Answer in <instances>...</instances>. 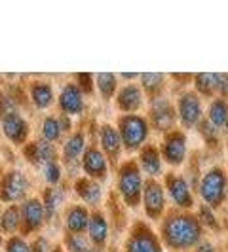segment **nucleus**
I'll list each match as a JSON object with an SVG mask.
<instances>
[{
    "instance_id": "obj_1",
    "label": "nucleus",
    "mask_w": 228,
    "mask_h": 252,
    "mask_svg": "<svg viewBox=\"0 0 228 252\" xmlns=\"http://www.w3.org/2000/svg\"><path fill=\"white\" fill-rule=\"evenodd\" d=\"M165 239L173 247H190L200 239V226L198 222L187 215L171 216L165 224Z\"/></svg>"
},
{
    "instance_id": "obj_2",
    "label": "nucleus",
    "mask_w": 228,
    "mask_h": 252,
    "mask_svg": "<svg viewBox=\"0 0 228 252\" xmlns=\"http://www.w3.org/2000/svg\"><path fill=\"white\" fill-rule=\"evenodd\" d=\"M227 186L228 180L225 171L219 167L211 169L209 173H205V177L202 178V184H200V193H202L203 201L209 203L211 207H219L225 201Z\"/></svg>"
},
{
    "instance_id": "obj_3",
    "label": "nucleus",
    "mask_w": 228,
    "mask_h": 252,
    "mask_svg": "<svg viewBox=\"0 0 228 252\" xmlns=\"http://www.w3.org/2000/svg\"><path fill=\"white\" fill-rule=\"evenodd\" d=\"M122 137L126 140L129 148L139 146L141 142L147 137V124L143 118L131 116V118H124L122 120Z\"/></svg>"
},
{
    "instance_id": "obj_4",
    "label": "nucleus",
    "mask_w": 228,
    "mask_h": 252,
    "mask_svg": "<svg viewBox=\"0 0 228 252\" xmlns=\"http://www.w3.org/2000/svg\"><path fill=\"white\" fill-rule=\"evenodd\" d=\"M120 189H122L124 197H126L131 205L137 203L139 193H141V177H139V171H137L133 165H127L126 169L122 171V177H120Z\"/></svg>"
},
{
    "instance_id": "obj_5",
    "label": "nucleus",
    "mask_w": 228,
    "mask_h": 252,
    "mask_svg": "<svg viewBox=\"0 0 228 252\" xmlns=\"http://www.w3.org/2000/svg\"><path fill=\"white\" fill-rule=\"evenodd\" d=\"M179 116L187 127H194L202 116V106L194 93H185L179 101Z\"/></svg>"
},
{
    "instance_id": "obj_6",
    "label": "nucleus",
    "mask_w": 228,
    "mask_h": 252,
    "mask_svg": "<svg viewBox=\"0 0 228 252\" xmlns=\"http://www.w3.org/2000/svg\"><path fill=\"white\" fill-rule=\"evenodd\" d=\"M185 152H187V140L183 133H173L165 139L164 144V156L171 165H179L185 159Z\"/></svg>"
},
{
    "instance_id": "obj_7",
    "label": "nucleus",
    "mask_w": 228,
    "mask_h": 252,
    "mask_svg": "<svg viewBox=\"0 0 228 252\" xmlns=\"http://www.w3.org/2000/svg\"><path fill=\"white\" fill-rule=\"evenodd\" d=\"M145 207H147V213L152 218H156L164 209V189L154 180H151L145 186Z\"/></svg>"
},
{
    "instance_id": "obj_8",
    "label": "nucleus",
    "mask_w": 228,
    "mask_h": 252,
    "mask_svg": "<svg viewBox=\"0 0 228 252\" xmlns=\"http://www.w3.org/2000/svg\"><path fill=\"white\" fill-rule=\"evenodd\" d=\"M167 188H169V193L173 197V201L177 203L179 207H192V197H190V189L187 186V182L181 177H169L167 178Z\"/></svg>"
},
{
    "instance_id": "obj_9",
    "label": "nucleus",
    "mask_w": 228,
    "mask_h": 252,
    "mask_svg": "<svg viewBox=\"0 0 228 252\" xmlns=\"http://www.w3.org/2000/svg\"><path fill=\"white\" fill-rule=\"evenodd\" d=\"M152 118H154V124L158 129H169V127L173 126V120H175V114H173V108H171V104L165 101H160L154 104V108H152Z\"/></svg>"
},
{
    "instance_id": "obj_10",
    "label": "nucleus",
    "mask_w": 228,
    "mask_h": 252,
    "mask_svg": "<svg viewBox=\"0 0 228 252\" xmlns=\"http://www.w3.org/2000/svg\"><path fill=\"white\" fill-rule=\"evenodd\" d=\"M129 252H162L158 243L149 233H139L129 241Z\"/></svg>"
},
{
    "instance_id": "obj_11",
    "label": "nucleus",
    "mask_w": 228,
    "mask_h": 252,
    "mask_svg": "<svg viewBox=\"0 0 228 252\" xmlns=\"http://www.w3.org/2000/svg\"><path fill=\"white\" fill-rule=\"evenodd\" d=\"M25 191V178L19 173H12L4 184V199H17Z\"/></svg>"
},
{
    "instance_id": "obj_12",
    "label": "nucleus",
    "mask_w": 228,
    "mask_h": 252,
    "mask_svg": "<svg viewBox=\"0 0 228 252\" xmlns=\"http://www.w3.org/2000/svg\"><path fill=\"white\" fill-rule=\"evenodd\" d=\"M228 120V102L225 99H217L211 108H209V122L219 129V127H225Z\"/></svg>"
},
{
    "instance_id": "obj_13",
    "label": "nucleus",
    "mask_w": 228,
    "mask_h": 252,
    "mask_svg": "<svg viewBox=\"0 0 228 252\" xmlns=\"http://www.w3.org/2000/svg\"><path fill=\"white\" fill-rule=\"evenodd\" d=\"M4 131H6V135H8L10 139L21 140L23 135H25V124H23V120L17 118V116H8V118L4 120Z\"/></svg>"
},
{
    "instance_id": "obj_14",
    "label": "nucleus",
    "mask_w": 228,
    "mask_h": 252,
    "mask_svg": "<svg viewBox=\"0 0 228 252\" xmlns=\"http://www.w3.org/2000/svg\"><path fill=\"white\" fill-rule=\"evenodd\" d=\"M141 161H143V169L149 173V175H158L160 173V156L154 148H147V150L141 154Z\"/></svg>"
},
{
    "instance_id": "obj_15",
    "label": "nucleus",
    "mask_w": 228,
    "mask_h": 252,
    "mask_svg": "<svg viewBox=\"0 0 228 252\" xmlns=\"http://www.w3.org/2000/svg\"><path fill=\"white\" fill-rule=\"evenodd\" d=\"M120 106L126 110H135L141 106V91L137 88H126L120 93Z\"/></svg>"
},
{
    "instance_id": "obj_16",
    "label": "nucleus",
    "mask_w": 228,
    "mask_h": 252,
    "mask_svg": "<svg viewBox=\"0 0 228 252\" xmlns=\"http://www.w3.org/2000/svg\"><path fill=\"white\" fill-rule=\"evenodd\" d=\"M23 218L31 227H37L42 220V207L38 201H27L23 207Z\"/></svg>"
},
{
    "instance_id": "obj_17",
    "label": "nucleus",
    "mask_w": 228,
    "mask_h": 252,
    "mask_svg": "<svg viewBox=\"0 0 228 252\" xmlns=\"http://www.w3.org/2000/svg\"><path fill=\"white\" fill-rule=\"evenodd\" d=\"M84 163H86V169H88L91 175H103L105 173V159H103L101 152L97 150L88 152Z\"/></svg>"
},
{
    "instance_id": "obj_18",
    "label": "nucleus",
    "mask_w": 228,
    "mask_h": 252,
    "mask_svg": "<svg viewBox=\"0 0 228 252\" xmlns=\"http://www.w3.org/2000/svg\"><path fill=\"white\" fill-rule=\"evenodd\" d=\"M61 104L69 112H78L80 110V93L75 88H65L61 95Z\"/></svg>"
},
{
    "instance_id": "obj_19",
    "label": "nucleus",
    "mask_w": 228,
    "mask_h": 252,
    "mask_svg": "<svg viewBox=\"0 0 228 252\" xmlns=\"http://www.w3.org/2000/svg\"><path fill=\"white\" fill-rule=\"evenodd\" d=\"M103 146L113 156H116L118 150H120V137H118V133L114 131L113 127H105L103 129Z\"/></svg>"
},
{
    "instance_id": "obj_20",
    "label": "nucleus",
    "mask_w": 228,
    "mask_h": 252,
    "mask_svg": "<svg viewBox=\"0 0 228 252\" xmlns=\"http://www.w3.org/2000/svg\"><path fill=\"white\" fill-rule=\"evenodd\" d=\"M89 231H91V237L93 241L101 243L105 237H107V224L99 215H95L91 218V224H89Z\"/></svg>"
},
{
    "instance_id": "obj_21",
    "label": "nucleus",
    "mask_w": 228,
    "mask_h": 252,
    "mask_svg": "<svg viewBox=\"0 0 228 252\" xmlns=\"http://www.w3.org/2000/svg\"><path fill=\"white\" fill-rule=\"evenodd\" d=\"M86 220H88V216H86L84 209H73V213L67 218V224H69L71 229L80 231V229H84V226H86Z\"/></svg>"
},
{
    "instance_id": "obj_22",
    "label": "nucleus",
    "mask_w": 228,
    "mask_h": 252,
    "mask_svg": "<svg viewBox=\"0 0 228 252\" xmlns=\"http://www.w3.org/2000/svg\"><path fill=\"white\" fill-rule=\"evenodd\" d=\"M84 148V139L80 137V135H76L73 139H69V142L65 144V156H67V159H73L76 158L80 152Z\"/></svg>"
},
{
    "instance_id": "obj_23",
    "label": "nucleus",
    "mask_w": 228,
    "mask_h": 252,
    "mask_svg": "<svg viewBox=\"0 0 228 252\" xmlns=\"http://www.w3.org/2000/svg\"><path fill=\"white\" fill-rule=\"evenodd\" d=\"M33 97H35V102H37L40 108L48 106L51 101V91L48 86H37L35 91H33Z\"/></svg>"
},
{
    "instance_id": "obj_24",
    "label": "nucleus",
    "mask_w": 228,
    "mask_h": 252,
    "mask_svg": "<svg viewBox=\"0 0 228 252\" xmlns=\"http://www.w3.org/2000/svg\"><path fill=\"white\" fill-rule=\"evenodd\" d=\"M196 86L198 89L205 93V95H211L215 91V82H213V74H198L196 76Z\"/></svg>"
},
{
    "instance_id": "obj_25",
    "label": "nucleus",
    "mask_w": 228,
    "mask_h": 252,
    "mask_svg": "<svg viewBox=\"0 0 228 252\" xmlns=\"http://www.w3.org/2000/svg\"><path fill=\"white\" fill-rule=\"evenodd\" d=\"M97 84H99V88H101L105 97H111V95H113L114 86H116L113 74H99L97 76Z\"/></svg>"
},
{
    "instance_id": "obj_26",
    "label": "nucleus",
    "mask_w": 228,
    "mask_h": 252,
    "mask_svg": "<svg viewBox=\"0 0 228 252\" xmlns=\"http://www.w3.org/2000/svg\"><path fill=\"white\" fill-rule=\"evenodd\" d=\"M82 195H84L89 203L97 201V199H99V195H101V188H99V184H95V182H88V184H84V188H82Z\"/></svg>"
},
{
    "instance_id": "obj_27",
    "label": "nucleus",
    "mask_w": 228,
    "mask_h": 252,
    "mask_svg": "<svg viewBox=\"0 0 228 252\" xmlns=\"http://www.w3.org/2000/svg\"><path fill=\"white\" fill-rule=\"evenodd\" d=\"M57 135H59V122L53 118H48L44 124V137L48 140H55Z\"/></svg>"
},
{
    "instance_id": "obj_28",
    "label": "nucleus",
    "mask_w": 228,
    "mask_h": 252,
    "mask_svg": "<svg viewBox=\"0 0 228 252\" xmlns=\"http://www.w3.org/2000/svg\"><path fill=\"white\" fill-rule=\"evenodd\" d=\"M200 131H202L203 139H207L209 142H217V135H219V129H217L209 120H203L202 126H200Z\"/></svg>"
},
{
    "instance_id": "obj_29",
    "label": "nucleus",
    "mask_w": 228,
    "mask_h": 252,
    "mask_svg": "<svg viewBox=\"0 0 228 252\" xmlns=\"http://www.w3.org/2000/svg\"><path fill=\"white\" fill-rule=\"evenodd\" d=\"M2 227L6 231H12L17 227V209H10L6 211V215L2 216Z\"/></svg>"
},
{
    "instance_id": "obj_30",
    "label": "nucleus",
    "mask_w": 228,
    "mask_h": 252,
    "mask_svg": "<svg viewBox=\"0 0 228 252\" xmlns=\"http://www.w3.org/2000/svg\"><path fill=\"white\" fill-rule=\"evenodd\" d=\"M67 245H69V249L73 252H84L88 251V243L84 237H80V235H73V237H69L67 239Z\"/></svg>"
},
{
    "instance_id": "obj_31",
    "label": "nucleus",
    "mask_w": 228,
    "mask_h": 252,
    "mask_svg": "<svg viewBox=\"0 0 228 252\" xmlns=\"http://www.w3.org/2000/svg\"><path fill=\"white\" fill-rule=\"evenodd\" d=\"M143 84L147 89H156L162 84V74H143Z\"/></svg>"
},
{
    "instance_id": "obj_32",
    "label": "nucleus",
    "mask_w": 228,
    "mask_h": 252,
    "mask_svg": "<svg viewBox=\"0 0 228 252\" xmlns=\"http://www.w3.org/2000/svg\"><path fill=\"white\" fill-rule=\"evenodd\" d=\"M213 82H215V91L221 93H228V74H213Z\"/></svg>"
},
{
    "instance_id": "obj_33",
    "label": "nucleus",
    "mask_w": 228,
    "mask_h": 252,
    "mask_svg": "<svg viewBox=\"0 0 228 252\" xmlns=\"http://www.w3.org/2000/svg\"><path fill=\"white\" fill-rule=\"evenodd\" d=\"M35 148L38 150L37 152L38 161H42V159H51V156H53V154H51V148H50V144H48V142H38Z\"/></svg>"
},
{
    "instance_id": "obj_34",
    "label": "nucleus",
    "mask_w": 228,
    "mask_h": 252,
    "mask_svg": "<svg viewBox=\"0 0 228 252\" xmlns=\"http://www.w3.org/2000/svg\"><path fill=\"white\" fill-rule=\"evenodd\" d=\"M61 193L59 191H55V189H51V191H48V199H46V203H48V215H51L53 213V209L57 207V203L61 201V197H59Z\"/></svg>"
},
{
    "instance_id": "obj_35",
    "label": "nucleus",
    "mask_w": 228,
    "mask_h": 252,
    "mask_svg": "<svg viewBox=\"0 0 228 252\" xmlns=\"http://www.w3.org/2000/svg\"><path fill=\"white\" fill-rule=\"evenodd\" d=\"M8 252H29V249H27V245L23 243V241H12V245H10V249H8Z\"/></svg>"
},
{
    "instance_id": "obj_36",
    "label": "nucleus",
    "mask_w": 228,
    "mask_h": 252,
    "mask_svg": "<svg viewBox=\"0 0 228 252\" xmlns=\"http://www.w3.org/2000/svg\"><path fill=\"white\" fill-rule=\"evenodd\" d=\"M46 175H48V180L55 182V180L59 178V169H57V165H53V163L48 165V171H46Z\"/></svg>"
},
{
    "instance_id": "obj_37",
    "label": "nucleus",
    "mask_w": 228,
    "mask_h": 252,
    "mask_svg": "<svg viewBox=\"0 0 228 252\" xmlns=\"http://www.w3.org/2000/svg\"><path fill=\"white\" fill-rule=\"evenodd\" d=\"M202 216H203V220H205V222H207V224H209L211 227L217 226L215 218H213V215H211V211H209V209H205V207H203V209H202Z\"/></svg>"
},
{
    "instance_id": "obj_38",
    "label": "nucleus",
    "mask_w": 228,
    "mask_h": 252,
    "mask_svg": "<svg viewBox=\"0 0 228 252\" xmlns=\"http://www.w3.org/2000/svg\"><path fill=\"white\" fill-rule=\"evenodd\" d=\"M35 251L37 252H48V243L44 239L37 241V245H35Z\"/></svg>"
},
{
    "instance_id": "obj_39",
    "label": "nucleus",
    "mask_w": 228,
    "mask_h": 252,
    "mask_svg": "<svg viewBox=\"0 0 228 252\" xmlns=\"http://www.w3.org/2000/svg\"><path fill=\"white\" fill-rule=\"evenodd\" d=\"M198 252H215V249H213V247H211L209 243H203L202 247L198 249Z\"/></svg>"
},
{
    "instance_id": "obj_40",
    "label": "nucleus",
    "mask_w": 228,
    "mask_h": 252,
    "mask_svg": "<svg viewBox=\"0 0 228 252\" xmlns=\"http://www.w3.org/2000/svg\"><path fill=\"white\" fill-rule=\"evenodd\" d=\"M225 131L228 133V120H227V124H225Z\"/></svg>"
},
{
    "instance_id": "obj_41",
    "label": "nucleus",
    "mask_w": 228,
    "mask_h": 252,
    "mask_svg": "<svg viewBox=\"0 0 228 252\" xmlns=\"http://www.w3.org/2000/svg\"><path fill=\"white\" fill-rule=\"evenodd\" d=\"M88 252H97V251H88Z\"/></svg>"
}]
</instances>
